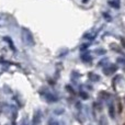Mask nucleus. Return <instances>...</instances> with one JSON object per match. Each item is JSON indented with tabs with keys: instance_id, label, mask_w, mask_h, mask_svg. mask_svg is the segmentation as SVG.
<instances>
[]
</instances>
